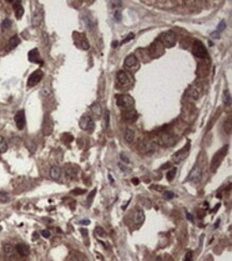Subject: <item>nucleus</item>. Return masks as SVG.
Returning a JSON list of instances; mask_svg holds the SVG:
<instances>
[{
    "label": "nucleus",
    "instance_id": "1",
    "mask_svg": "<svg viewBox=\"0 0 232 261\" xmlns=\"http://www.w3.org/2000/svg\"><path fill=\"white\" fill-rule=\"evenodd\" d=\"M228 144L227 146H224L220 150H218V152H216L213 156L212 161H211V166H210V169L212 172H215L216 170L218 169V167L220 166V164L222 163L224 159H225V156L227 155L228 153Z\"/></svg>",
    "mask_w": 232,
    "mask_h": 261
},
{
    "label": "nucleus",
    "instance_id": "2",
    "mask_svg": "<svg viewBox=\"0 0 232 261\" xmlns=\"http://www.w3.org/2000/svg\"><path fill=\"white\" fill-rule=\"evenodd\" d=\"M159 42L164 45L165 47H173L176 43V32L173 30H167V31L163 32L159 37Z\"/></svg>",
    "mask_w": 232,
    "mask_h": 261
},
{
    "label": "nucleus",
    "instance_id": "3",
    "mask_svg": "<svg viewBox=\"0 0 232 261\" xmlns=\"http://www.w3.org/2000/svg\"><path fill=\"white\" fill-rule=\"evenodd\" d=\"M176 142V138L173 135H171L168 132H161L157 134V137L155 139V144H157L161 147H171Z\"/></svg>",
    "mask_w": 232,
    "mask_h": 261
},
{
    "label": "nucleus",
    "instance_id": "4",
    "mask_svg": "<svg viewBox=\"0 0 232 261\" xmlns=\"http://www.w3.org/2000/svg\"><path fill=\"white\" fill-rule=\"evenodd\" d=\"M116 99H117V105L121 109H131L134 106V99L128 94H118Z\"/></svg>",
    "mask_w": 232,
    "mask_h": 261
},
{
    "label": "nucleus",
    "instance_id": "5",
    "mask_svg": "<svg viewBox=\"0 0 232 261\" xmlns=\"http://www.w3.org/2000/svg\"><path fill=\"white\" fill-rule=\"evenodd\" d=\"M193 54L195 55L196 57H198V58H201V59H206L209 57V54H208V50L205 48V46L203 45V43L199 40H195L194 41V44H193Z\"/></svg>",
    "mask_w": 232,
    "mask_h": 261
},
{
    "label": "nucleus",
    "instance_id": "6",
    "mask_svg": "<svg viewBox=\"0 0 232 261\" xmlns=\"http://www.w3.org/2000/svg\"><path fill=\"white\" fill-rule=\"evenodd\" d=\"M156 149V144L152 140H143L138 144V150L142 154H151Z\"/></svg>",
    "mask_w": 232,
    "mask_h": 261
},
{
    "label": "nucleus",
    "instance_id": "7",
    "mask_svg": "<svg viewBox=\"0 0 232 261\" xmlns=\"http://www.w3.org/2000/svg\"><path fill=\"white\" fill-rule=\"evenodd\" d=\"M189 148H191V142L188 141L182 149H180L178 152H176V153L172 155V161L176 164H179V163H181L182 161H184L186 156L188 155V153H189Z\"/></svg>",
    "mask_w": 232,
    "mask_h": 261
},
{
    "label": "nucleus",
    "instance_id": "8",
    "mask_svg": "<svg viewBox=\"0 0 232 261\" xmlns=\"http://www.w3.org/2000/svg\"><path fill=\"white\" fill-rule=\"evenodd\" d=\"M202 177V167L200 165H195L194 168L191 170L189 175H188V178H187V181H191V182H194V183H197L199 182Z\"/></svg>",
    "mask_w": 232,
    "mask_h": 261
},
{
    "label": "nucleus",
    "instance_id": "9",
    "mask_svg": "<svg viewBox=\"0 0 232 261\" xmlns=\"http://www.w3.org/2000/svg\"><path fill=\"white\" fill-rule=\"evenodd\" d=\"M79 126L83 131H90V132H92L93 129H94V121H93V119L90 116L85 115L81 117L80 121H79Z\"/></svg>",
    "mask_w": 232,
    "mask_h": 261
},
{
    "label": "nucleus",
    "instance_id": "10",
    "mask_svg": "<svg viewBox=\"0 0 232 261\" xmlns=\"http://www.w3.org/2000/svg\"><path fill=\"white\" fill-rule=\"evenodd\" d=\"M43 78V72L41 70H37V71H34L31 75L29 76L28 78V83H27V86L28 87H34L35 85L41 81V79Z\"/></svg>",
    "mask_w": 232,
    "mask_h": 261
},
{
    "label": "nucleus",
    "instance_id": "11",
    "mask_svg": "<svg viewBox=\"0 0 232 261\" xmlns=\"http://www.w3.org/2000/svg\"><path fill=\"white\" fill-rule=\"evenodd\" d=\"M117 79L119 85L123 86V87H128L132 85V80H131L130 76L125 71H119L117 74Z\"/></svg>",
    "mask_w": 232,
    "mask_h": 261
},
{
    "label": "nucleus",
    "instance_id": "12",
    "mask_svg": "<svg viewBox=\"0 0 232 261\" xmlns=\"http://www.w3.org/2000/svg\"><path fill=\"white\" fill-rule=\"evenodd\" d=\"M15 124H16L18 129H24L25 124H26V116H25L24 110H20L16 112V115L14 117Z\"/></svg>",
    "mask_w": 232,
    "mask_h": 261
},
{
    "label": "nucleus",
    "instance_id": "13",
    "mask_svg": "<svg viewBox=\"0 0 232 261\" xmlns=\"http://www.w3.org/2000/svg\"><path fill=\"white\" fill-rule=\"evenodd\" d=\"M28 59H29L30 62H34V63H40L42 64L43 61H42L41 56H40V51L38 48H33L29 51L28 54Z\"/></svg>",
    "mask_w": 232,
    "mask_h": 261
},
{
    "label": "nucleus",
    "instance_id": "14",
    "mask_svg": "<svg viewBox=\"0 0 232 261\" xmlns=\"http://www.w3.org/2000/svg\"><path fill=\"white\" fill-rule=\"evenodd\" d=\"M123 119L126 120V121H131V122H134L136 121V119L138 118V115H137V111L134 109V108H131V109H126L122 112Z\"/></svg>",
    "mask_w": 232,
    "mask_h": 261
},
{
    "label": "nucleus",
    "instance_id": "15",
    "mask_svg": "<svg viewBox=\"0 0 232 261\" xmlns=\"http://www.w3.org/2000/svg\"><path fill=\"white\" fill-rule=\"evenodd\" d=\"M53 129H54V122L50 119V117L47 115L45 117L44 121H43V132H44L45 135H49L53 132Z\"/></svg>",
    "mask_w": 232,
    "mask_h": 261
},
{
    "label": "nucleus",
    "instance_id": "16",
    "mask_svg": "<svg viewBox=\"0 0 232 261\" xmlns=\"http://www.w3.org/2000/svg\"><path fill=\"white\" fill-rule=\"evenodd\" d=\"M15 250H16V253H18V255L22 257H27L28 255L30 254L29 247L26 244H24V243H18V244L16 245V247H15Z\"/></svg>",
    "mask_w": 232,
    "mask_h": 261
},
{
    "label": "nucleus",
    "instance_id": "17",
    "mask_svg": "<svg viewBox=\"0 0 232 261\" xmlns=\"http://www.w3.org/2000/svg\"><path fill=\"white\" fill-rule=\"evenodd\" d=\"M90 109H91V112H92V115L94 116L95 119H101L103 109H102V106H101L100 103H98V102L93 103L92 105H91Z\"/></svg>",
    "mask_w": 232,
    "mask_h": 261
},
{
    "label": "nucleus",
    "instance_id": "18",
    "mask_svg": "<svg viewBox=\"0 0 232 261\" xmlns=\"http://www.w3.org/2000/svg\"><path fill=\"white\" fill-rule=\"evenodd\" d=\"M3 251H5V255L8 259H14L16 250H15V247L12 244L7 243V244L3 245Z\"/></svg>",
    "mask_w": 232,
    "mask_h": 261
},
{
    "label": "nucleus",
    "instance_id": "19",
    "mask_svg": "<svg viewBox=\"0 0 232 261\" xmlns=\"http://www.w3.org/2000/svg\"><path fill=\"white\" fill-rule=\"evenodd\" d=\"M144 220V213L142 210H136L133 214V222L135 225L139 226L143 223Z\"/></svg>",
    "mask_w": 232,
    "mask_h": 261
},
{
    "label": "nucleus",
    "instance_id": "20",
    "mask_svg": "<svg viewBox=\"0 0 232 261\" xmlns=\"http://www.w3.org/2000/svg\"><path fill=\"white\" fill-rule=\"evenodd\" d=\"M124 65L126 66L127 68H133L138 65V60H137L136 56H135V55H128V56L125 58Z\"/></svg>",
    "mask_w": 232,
    "mask_h": 261
},
{
    "label": "nucleus",
    "instance_id": "21",
    "mask_svg": "<svg viewBox=\"0 0 232 261\" xmlns=\"http://www.w3.org/2000/svg\"><path fill=\"white\" fill-rule=\"evenodd\" d=\"M200 93H201V87H199L197 83H195L194 86H191V88L187 91V94L189 95L191 98L195 99V100H197V99L199 98Z\"/></svg>",
    "mask_w": 232,
    "mask_h": 261
},
{
    "label": "nucleus",
    "instance_id": "22",
    "mask_svg": "<svg viewBox=\"0 0 232 261\" xmlns=\"http://www.w3.org/2000/svg\"><path fill=\"white\" fill-rule=\"evenodd\" d=\"M61 173H62L61 168L58 166H53L50 168V170H49V176H50V178L55 181H58L59 179H60Z\"/></svg>",
    "mask_w": 232,
    "mask_h": 261
},
{
    "label": "nucleus",
    "instance_id": "23",
    "mask_svg": "<svg viewBox=\"0 0 232 261\" xmlns=\"http://www.w3.org/2000/svg\"><path fill=\"white\" fill-rule=\"evenodd\" d=\"M43 22V13L42 12H34L32 15V25L33 26H40Z\"/></svg>",
    "mask_w": 232,
    "mask_h": 261
},
{
    "label": "nucleus",
    "instance_id": "24",
    "mask_svg": "<svg viewBox=\"0 0 232 261\" xmlns=\"http://www.w3.org/2000/svg\"><path fill=\"white\" fill-rule=\"evenodd\" d=\"M14 10H15V16L17 20H20L24 15V8L20 5V1H16V5H14Z\"/></svg>",
    "mask_w": 232,
    "mask_h": 261
},
{
    "label": "nucleus",
    "instance_id": "25",
    "mask_svg": "<svg viewBox=\"0 0 232 261\" xmlns=\"http://www.w3.org/2000/svg\"><path fill=\"white\" fill-rule=\"evenodd\" d=\"M124 139L127 144H131L135 140V132L131 129H126L124 134Z\"/></svg>",
    "mask_w": 232,
    "mask_h": 261
},
{
    "label": "nucleus",
    "instance_id": "26",
    "mask_svg": "<svg viewBox=\"0 0 232 261\" xmlns=\"http://www.w3.org/2000/svg\"><path fill=\"white\" fill-rule=\"evenodd\" d=\"M159 47H161V43L159 42H154L153 44L151 45V47H150V53L152 54V56L153 57H159V55L157 54V51H158Z\"/></svg>",
    "mask_w": 232,
    "mask_h": 261
},
{
    "label": "nucleus",
    "instance_id": "27",
    "mask_svg": "<svg viewBox=\"0 0 232 261\" xmlns=\"http://www.w3.org/2000/svg\"><path fill=\"white\" fill-rule=\"evenodd\" d=\"M222 102L224 104L227 106H229L231 104V95H230L229 91L228 90H225L224 93H222Z\"/></svg>",
    "mask_w": 232,
    "mask_h": 261
},
{
    "label": "nucleus",
    "instance_id": "28",
    "mask_svg": "<svg viewBox=\"0 0 232 261\" xmlns=\"http://www.w3.org/2000/svg\"><path fill=\"white\" fill-rule=\"evenodd\" d=\"M20 38L17 37V35H14V37H12L10 39V42H9V47H10L11 49L15 48V47H16L17 45L20 44Z\"/></svg>",
    "mask_w": 232,
    "mask_h": 261
},
{
    "label": "nucleus",
    "instance_id": "29",
    "mask_svg": "<svg viewBox=\"0 0 232 261\" xmlns=\"http://www.w3.org/2000/svg\"><path fill=\"white\" fill-rule=\"evenodd\" d=\"M8 150V144L7 140L3 136L0 135V153H5Z\"/></svg>",
    "mask_w": 232,
    "mask_h": 261
},
{
    "label": "nucleus",
    "instance_id": "30",
    "mask_svg": "<svg viewBox=\"0 0 232 261\" xmlns=\"http://www.w3.org/2000/svg\"><path fill=\"white\" fill-rule=\"evenodd\" d=\"M65 173L68 178L73 179V178H75L76 173H77V169L74 168V167H68V168L65 169Z\"/></svg>",
    "mask_w": 232,
    "mask_h": 261
},
{
    "label": "nucleus",
    "instance_id": "31",
    "mask_svg": "<svg viewBox=\"0 0 232 261\" xmlns=\"http://www.w3.org/2000/svg\"><path fill=\"white\" fill-rule=\"evenodd\" d=\"M176 168L170 169V170H169L168 172H167V175H166L167 180H168L169 182H171V181L174 179V177H176Z\"/></svg>",
    "mask_w": 232,
    "mask_h": 261
},
{
    "label": "nucleus",
    "instance_id": "32",
    "mask_svg": "<svg viewBox=\"0 0 232 261\" xmlns=\"http://www.w3.org/2000/svg\"><path fill=\"white\" fill-rule=\"evenodd\" d=\"M11 26H12V22H11V20H9V18H7V20H5L2 23H1V29L2 30L9 29Z\"/></svg>",
    "mask_w": 232,
    "mask_h": 261
},
{
    "label": "nucleus",
    "instance_id": "33",
    "mask_svg": "<svg viewBox=\"0 0 232 261\" xmlns=\"http://www.w3.org/2000/svg\"><path fill=\"white\" fill-rule=\"evenodd\" d=\"M95 234H96V235H98V237H101V238L106 237V232H105V230L103 229L102 227H96V228H95Z\"/></svg>",
    "mask_w": 232,
    "mask_h": 261
},
{
    "label": "nucleus",
    "instance_id": "34",
    "mask_svg": "<svg viewBox=\"0 0 232 261\" xmlns=\"http://www.w3.org/2000/svg\"><path fill=\"white\" fill-rule=\"evenodd\" d=\"M10 199L9 195L7 193H3V192H0V202H8Z\"/></svg>",
    "mask_w": 232,
    "mask_h": 261
},
{
    "label": "nucleus",
    "instance_id": "35",
    "mask_svg": "<svg viewBox=\"0 0 232 261\" xmlns=\"http://www.w3.org/2000/svg\"><path fill=\"white\" fill-rule=\"evenodd\" d=\"M134 38H135V34L134 33H130L126 38H125V40H123V41L121 42V44H125V43H127V42L132 41V40L134 39Z\"/></svg>",
    "mask_w": 232,
    "mask_h": 261
},
{
    "label": "nucleus",
    "instance_id": "36",
    "mask_svg": "<svg viewBox=\"0 0 232 261\" xmlns=\"http://www.w3.org/2000/svg\"><path fill=\"white\" fill-rule=\"evenodd\" d=\"M95 194H96V188H94V190L91 192V194L89 195V197H88V203H89V205H91V202H92V200H93V198H94V196H95Z\"/></svg>",
    "mask_w": 232,
    "mask_h": 261
},
{
    "label": "nucleus",
    "instance_id": "37",
    "mask_svg": "<svg viewBox=\"0 0 232 261\" xmlns=\"http://www.w3.org/2000/svg\"><path fill=\"white\" fill-rule=\"evenodd\" d=\"M152 190H157V192H164L165 190V187L164 186H161V185H156V184H154V185L151 186Z\"/></svg>",
    "mask_w": 232,
    "mask_h": 261
},
{
    "label": "nucleus",
    "instance_id": "38",
    "mask_svg": "<svg viewBox=\"0 0 232 261\" xmlns=\"http://www.w3.org/2000/svg\"><path fill=\"white\" fill-rule=\"evenodd\" d=\"M174 197V194L172 192H164V198L165 199H172Z\"/></svg>",
    "mask_w": 232,
    "mask_h": 261
},
{
    "label": "nucleus",
    "instance_id": "39",
    "mask_svg": "<svg viewBox=\"0 0 232 261\" xmlns=\"http://www.w3.org/2000/svg\"><path fill=\"white\" fill-rule=\"evenodd\" d=\"M184 261H193V253L191 251L186 253L185 257H184Z\"/></svg>",
    "mask_w": 232,
    "mask_h": 261
},
{
    "label": "nucleus",
    "instance_id": "40",
    "mask_svg": "<svg viewBox=\"0 0 232 261\" xmlns=\"http://www.w3.org/2000/svg\"><path fill=\"white\" fill-rule=\"evenodd\" d=\"M225 28H226V23L220 22L219 25L217 26V32H221L222 30H225Z\"/></svg>",
    "mask_w": 232,
    "mask_h": 261
},
{
    "label": "nucleus",
    "instance_id": "41",
    "mask_svg": "<svg viewBox=\"0 0 232 261\" xmlns=\"http://www.w3.org/2000/svg\"><path fill=\"white\" fill-rule=\"evenodd\" d=\"M115 18H116V20H117V22H121V20H122V15H121V12H119V11H116Z\"/></svg>",
    "mask_w": 232,
    "mask_h": 261
},
{
    "label": "nucleus",
    "instance_id": "42",
    "mask_svg": "<svg viewBox=\"0 0 232 261\" xmlns=\"http://www.w3.org/2000/svg\"><path fill=\"white\" fill-rule=\"evenodd\" d=\"M41 234L42 235H43V237L44 238H46V239H48L49 237H50V232L48 231V230H42V232H41Z\"/></svg>",
    "mask_w": 232,
    "mask_h": 261
},
{
    "label": "nucleus",
    "instance_id": "43",
    "mask_svg": "<svg viewBox=\"0 0 232 261\" xmlns=\"http://www.w3.org/2000/svg\"><path fill=\"white\" fill-rule=\"evenodd\" d=\"M72 193L76 194V195H80V194H83L86 193V190H80V188H75V190L72 192Z\"/></svg>",
    "mask_w": 232,
    "mask_h": 261
},
{
    "label": "nucleus",
    "instance_id": "44",
    "mask_svg": "<svg viewBox=\"0 0 232 261\" xmlns=\"http://www.w3.org/2000/svg\"><path fill=\"white\" fill-rule=\"evenodd\" d=\"M119 167H120V169H121L122 171H128V170H130V169L126 167V165H125V164L119 163Z\"/></svg>",
    "mask_w": 232,
    "mask_h": 261
},
{
    "label": "nucleus",
    "instance_id": "45",
    "mask_svg": "<svg viewBox=\"0 0 232 261\" xmlns=\"http://www.w3.org/2000/svg\"><path fill=\"white\" fill-rule=\"evenodd\" d=\"M121 159H122V161L124 162V163H126V164H130L131 163V161L128 159H127V157L124 155V154H121Z\"/></svg>",
    "mask_w": 232,
    "mask_h": 261
},
{
    "label": "nucleus",
    "instance_id": "46",
    "mask_svg": "<svg viewBox=\"0 0 232 261\" xmlns=\"http://www.w3.org/2000/svg\"><path fill=\"white\" fill-rule=\"evenodd\" d=\"M109 126V111H106V127Z\"/></svg>",
    "mask_w": 232,
    "mask_h": 261
},
{
    "label": "nucleus",
    "instance_id": "47",
    "mask_svg": "<svg viewBox=\"0 0 232 261\" xmlns=\"http://www.w3.org/2000/svg\"><path fill=\"white\" fill-rule=\"evenodd\" d=\"M80 233L83 234V237H87V235H88V230L85 229V228H81V229H80Z\"/></svg>",
    "mask_w": 232,
    "mask_h": 261
},
{
    "label": "nucleus",
    "instance_id": "48",
    "mask_svg": "<svg viewBox=\"0 0 232 261\" xmlns=\"http://www.w3.org/2000/svg\"><path fill=\"white\" fill-rule=\"evenodd\" d=\"M186 217H187V218H188V220H191V222H193V220H194L193 215L189 214V213H188V212H186Z\"/></svg>",
    "mask_w": 232,
    "mask_h": 261
},
{
    "label": "nucleus",
    "instance_id": "49",
    "mask_svg": "<svg viewBox=\"0 0 232 261\" xmlns=\"http://www.w3.org/2000/svg\"><path fill=\"white\" fill-rule=\"evenodd\" d=\"M171 164L170 163H167V164H164L163 166H161V169H167V168H170Z\"/></svg>",
    "mask_w": 232,
    "mask_h": 261
},
{
    "label": "nucleus",
    "instance_id": "50",
    "mask_svg": "<svg viewBox=\"0 0 232 261\" xmlns=\"http://www.w3.org/2000/svg\"><path fill=\"white\" fill-rule=\"evenodd\" d=\"M79 224H81V225H89V224H90V220H80V222H79Z\"/></svg>",
    "mask_w": 232,
    "mask_h": 261
},
{
    "label": "nucleus",
    "instance_id": "51",
    "mask_svg": "<svg viewBox=\"0 0 232 261\" xmlns=\"http://www.w3.org/2000/svg\"><path fill=\"white\" fill-rule=\"evenodd\" d=\"M132 182L134 183V185H138V184H139V180H138V179H136V178L133 179Z\"/></svg>",
    "mask_w": 232,
    "mask_h": 261
},
{
    "label": "nucleus",
    "instance_id": "52",
    "mask_svg": "<svg viewBox=\"0 0 232 261\" xmlns=\"http://www.w3.org/2000/svg\"><path fill=\"white\" fill-rule=\"evenodd\" d=\"M117 45H118V42L117 41H113V43H111V46H113V48H116V47H117Z\"/></svg>",
    "mask_w": 232,
    "mask_h": 261
},
{
    "label": "nucleus",
    "instance_id": "53",
    "mask_svg": "<svg viewBox=\"0 0 232 261\" xmlns=\"http://www.w3.org/2000/svg\"><path fill=\"white\" fill-rule=\"evenodd\" d=\"M219 207H220L219 203H218V205H216V207L214 208V210H213V212H216V211H217V209H218V208H219Z\"/></svg>",
    "mask_w": 232,
    "mask_h": 261
},
{
    "label": "nucleus",
    "instance_id": "54",
    "mask_svg": "<svg viewBox=\"0 0 232 261\" xmlns=\"http://www.w3.org/2000/svg\"><path fill=\"white\" fill-rule=\"evenodd\" d=\"M219 223H220V220H217V222H216V223H215V226H214V227H215V228H217V226H218V225H219Z\"/></svg>",
    "mask_w": 232,
    "mask_h": 261
},
{
    "label": "nucleus",
    "instance_id": "55",
    "mask_svg": "<svg viewBox=\"0 0 232 261\" xmlns=\"http://www.w3.org/2000/svg\"><path fill=\"white\" fill-rule=\"evenodd\" d=\"M37 238H38V233H37V232H34V233H33V240L37 239Z\"/></svg>",
    "mask_w": 232,
    "mask_h": 261
},
{
    "label": "nucleus",
    "instance_id": "56",
    "mask_svg": "<svg viewBox=\"0 0 232 261\" xmlns=\"http://www.w3.org/2000/svg\"><path fill=\"white\" fill-rule=\"evenodd\" d=\"M1 229H2V228H1V226H0V231H1Z\"/></svg>",
    "mask_w": 232,
    "mask_h": 261
}]
</instances>
